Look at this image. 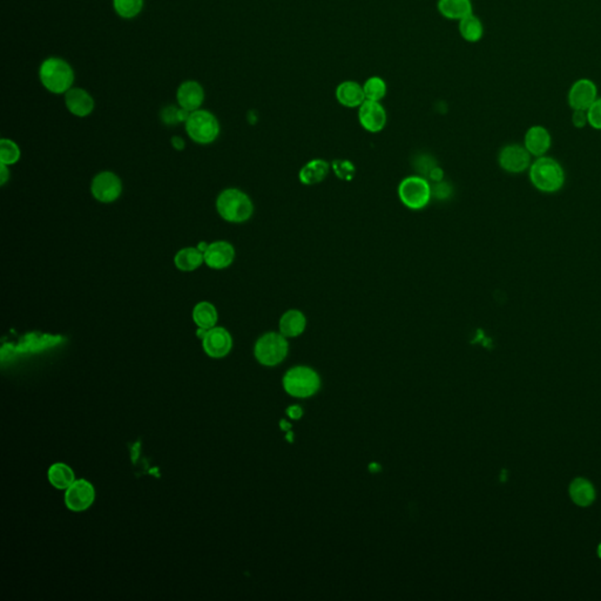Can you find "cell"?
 I'll use <instances>...</instances> for the list:
<instances>
[{
    "label": "cell",
    "mask_w": 601,
    "mask_h": 601,
    "mask_svg": "<svg viewBox=\"0 0 601 601\" xmlns=\"http://www.w3.org/2000/svg\"><path fill=\"white\" fill-rule=\"evenodd\" d=\"M40 83L52 94H65L75 81V72L68 60L60 57H48L40 63L38 71Z\"/></svg>",
    "instance_id": "1"
},
{
    "label": "cell",
    "mask_w": 601,
    "mask_h": 601,
    "mask_svg": "<svg viewBox=\"0 0 601 601\" xmlns=\"http://www.w3.org/2000/svg\"><path fill=\"white\" fill-rule=\"evenodd\" d=\"M216 210L225 221L243 223L253 216L254 203L249 195L241 190L228 188L218 195Z\"/></svg>",
    "instance_id": "2"
},
{
    "label": "cell",
    "mask_w": 601,
    "mask_h": 601,
    "mask_svg": "<svg viewBox=\"0 0 601 601\" xmlns=\"http://www.w3.org/2000/svg\"><path fill=\"white\" fill-rule=\"evenodd\" d=\"M400 203L410 210H423L432 200V183L420 174L409 175L397 187Z\"/></svg>",
    "instance_id": "3"
},
{
    "label": "cell",
    "mask_w": 601,
    "mask_h": 601,
    "mask_svg": "<svg viewBox=\"0 0 601 601\" xmlns=\"http://www.w3.org/2000/svg\"><path fill=\"white\" fill-rule=\"evenodd\" d=\"M289 342L280 332L263 334L254 347V355L258 363L265 367H275L288 356Z\"/></svg>",
    "instance_id": "4"
},
{
    "label": "cell",
    "mask_w": 601,
    "mask_h": 601,
    "mask_svg": "<svg viewBox=\"0 0 601 601\" xmlns=\"http://www.w3.org/2000/svg\"><path fill=\"white\" fill-rule=\"evenodd\" d=\"M320 387V378L314 369L298 365L289 369L283 377V388L287 394L296 398H308L315 395Z\"/></svg>",
    "instance_id": "5"
},
{
    "label": "cell",
    "mask_w": 601,
    "mask_h": 601,
    "mask_svg": "<svg viewBox=\"0 0 601 601\" xmlns=\"http://www.w3.org/2000/svg\"><path fill=\"white\" fill-rule=\"evenodd\" d=\"M530 178L536 188L545 193H554L562 188L565 175L556 160L540 158L531 167Z\"/></svg>",
    "instance_id": "6"
},
{
    "label": "cell",
    "mask_w": 601,
    "mask_h": 601,
    "mask_svg": "<svg viewBox=\"0 0 601 601\" xmlns=\"http://www.w3.org/2000/svg\"><path fill=\"white\" fill-rule=\"evenodd\" d=\"M187 134L195 143L201 145H208L218 139L220 134V123L213 113L206 110L190 113L188 119L185 123Z\"/></svg>",
    "instance_id": "7"
},
{
    "label": "cell",
    "mask_w": 601,
    "mask_h": 601,
    "mask_svg": "<svg viewBox=\"0 0 601 601\" xmlns=\"http://www.w3.org/2000/svg\"><path fill=\"white\" fill-rule=\"evenodd\" d=\"M91 193L95 200L103 203H112L116 201L123 193V182L112 172H101L92 181Z\"/></svg>",
    "instance_id": "8"
},
{
    "label": "cell",
    "mask_w": 601,
    "mask_h": 601,
    "mask_svg": "<svg viewBox=\"0 0 601 601\" xmlns=\"http://www.w3.org/2000/svg\"><path fill=\"white\" fill-rule=\"evenodd\" d=\"M357 110L358 123L364 131L376 134L383 131L387 126L388 113L382 103L365 100Z\"/></svg>",
    "instance_id": "9"
},
{
    "label": "cell",
    "mask_w": 601,
    "mask_h": 601,
    "mask_svg": "<svg viewBox=\"0 0 601 601\" xmlns=\"http://www.w3.org/2000/svg\"><path fill=\"white\" fill-rule=\"evenodd\" d=\"M201 338L203 350L212 358L227 356L233 347V338L230 336V332L221 327L203 330Z\"/></svg>",
    "instance_id": "10"
},
{
    "label": "cell",
    "mask_w": 601,
    "mask_h": 601,
    "mask_svg": "<svg viewBox=\"0 0 601 601\" xmlns=\"http://www.w3.org/2000/svg\"><path fill=\"white\" fill-rule=\"evenodd\" d=\"M95 490L91 482L85 479L75 480L65 493V504L71 511L81 512L88 510L94 502Z\"/></svg>",
    "instance_id": "11"
},
{
    "label": "cell",
    "mask_w": 601,
    "mask_h": 601,
    "mask_svg": "<svg viewBox=\"0 0 601 601\" xmlns=\"http://www.w3.org/2000/svg\"><path fill=\"white\" fill-rule=\"evenodd\" d=\"M205 98H206L205 88L196 80H186L180 83L176 90V101L179 107H181L190 113L200 110Z\"/></svg>",
    "instance_id": "12"
},
{
    "label": "cell",
    "mask_w": 601,
    "mask_h": 601,
    "mask_svg": "<svg viewBox=\"0 0 601 601\" xmlns=\"http://www.w3.org/2000/svg\"><path fill=\"white\" fill-rule=\"evenodd\" d=\"M203 258L205 263L212 269H225L235 260V248L230 242H213L207 245Z\"/></svg>",
    "instance_id": "13"
},
{
    "label": "cell",
    "mask_w": 601,
    "mask_h": 601,
    "mask_svg": "<svg viewBox=\"0 0 601 601\" xmlns=\"http://www.w3.org/2000/svg\"><path fill=\"white\" fill-rule=\"evenodd\" d=\"M63 95H65V106L74 116L86 118L94 111V98L85 88L73 86Z\"/></svg>",
    "instance_id": "14"
},
{
    "label": "cell",
    "mask_w": 601,
    "mask_h": 601,
    "mask_svg": "<svg viewBox=\"0 0 601 601\" xmlns=\"http://www.w3.org/2000/svg\"><path fill=\"white\" fill-rule=\"evenodd\" d=\"M499 165L509 173H522L530 165V153L519 145H509L499 153Z\"/></svg>",
    "instance_id": "15"
},
{
    "label": "cell",
    "mask_w": 601,
    "mask_h": 601,
    "mask_svg": "<svg viewBox=\"0 0 601 601\" xmlns=\"http://www.w3.org/2000/svg\"><path fill=\"white\" fill-rule=\"evenodd\" d=\"M597 86L592 80H578L569 92V103L573 110L587 111L597 100Z\"/></svg>",
    "instance_id": "16"
},
{
    "label": "cell",
    "mask_w": 601,
    "mask_h": 601,
    "mask_svg": "<svg viewBox=\"0 0 601 601\" xmlns=\"http://www.w3.org/2000/svg\"><path fill=\"white\" fill-rule=\"evenodd\" d=\"M332 172V163L325 159H313L300 167L298 180L303 186H317L328 178Z\"/></svg>",
    "instance_id": "17"
},
{
    "label": "cell",
    "mask_w": 601,
    "mask_h": 601,
    "mask_svg": "<svg viewBox=\"0 0 601 601\" xmlns=\"http://www.w3.org/2000/svg\"><path fill=\"white\" fill-rule=\"evenodd\" d=\"M308 325V318L300 309L285 310L278 320V332L287 338H296L303 335Z\"/></svg>",
    "instance_id": "18"
},
{
    "label": "cell",
    "mask_w": 601,
    "mask_h": 601,
    "mask_svg": "<svg viewBox=\"0 0 601 601\" xmlns=\"http://www.w3.org/2000/svg\"><path fill=\"white\" fill-rule=\"evenodd\" d=\"M335 96L337 103L345 108H358L365 101L363 85L354 80H345L338 83Z\"/></svg>",
    "instance_id": "19"
},
{
    "label": "cell",
    "mask_w": 601,
    "mask_h": 601,
    "mask_svg": "<svg viewBox=\"0 0 601 601\" xmlns=\"http://www.w3.org/2000/svg\"><path fill=\"white\" fill-rule=\"evenodd\" d=\"M551 147V135L542 126L531 127L525 135V148L530 154L542 156Z\"/></svg>",
    "instance_id": "20"
},
{
    "label": "cell",
    "mask_w": 601,
    "mask_h": 601,
    "mask_svg": "<svg viewBox=\"0 0 601 601\" xmlns=\"http://www.w3.org/2000/svg\"><path fill=\"white\" fill-rule=\"evenodd\" d=\"M437 10L445 19L457 21L473 13L471 0H438Z\"/></svg>",
    "instance_id": "21"
},
{
    "label": "cell",
    "mask_w": 601,
    "mask_h": 601,
    "mask_svg": "<svg viewBox=\"0 0 601 601\" xmlns=\"http://www.w3.org/2000/svg\"><path fill=\"white\" fill-rule=\"evenodd\" d=\"M570 497L579 507H589L595 499V490L587 479H574L570 485Z\"/></svg>",
    "instance_id": "22"
},
{
    "label": "cell",
    "mask_w": 601,
    "mask_h": 601,
    "mask_svg": "<svg viewBox=\"0 0 601 601\" xmlns=\"http://www.w3.org/2000/svg\"><path fill=\"white\" fill-rule=\"evenodd\" d=\"M205 262L203 253L198 248L188 247L179 250L174 257L175 267L181 272H193Z\"/></svg>",
    "instance_id": "23"
},
{
    "label": "cell",
    "mask_w": 601,
    "mask_h": 601,
    "mask_svg": "<svg viewBox=\"0 0 601 601\" xmlns=\"http://www.w3.org/2000/svg\"><path fill=\"white\" fill-rule=\"evenodd\" d=\"M218 310L210 302H200L193 309V320L202 330H210L218 323Z\"/></svg>",
    "instance_id": "24"
},
{
    "label": "cell",
    "mask_w": 601,
    "mask_h": 601,
    "mask_svg": "<svg viewBox=\"0 0 601 601\" xmlns=\"http://www.w3.org/2000/svg\"><path fill=\"white\" fill-rule=\"evenodd\" d=\"M48 480L59 490H68L75 482V475L71 467L63 463L53 464L48 469Z\"/></svg>",
    "instance_id": "25"
},
{
    "label": "cell",
    "mask_w": 601,
    "mask_h": 601,
    "mask_svg": "<svg viewBox=\"0 0 601 601\" xmlns=\"http://www.w3.org/2000/svg\"><path fill=\"white\" fill-rule=\"evenodd\" d=\"M459 33L467 43H478L484 36V26L482 20L473 13L459 20Z\"/></svg>",
    "instance_id": "26"
},
{
    "label": "cell",
    "mask_w": 601,
    "mask_h": 601,
    "mask_svg": "<svg viewBox=\"0 0 601 601\" xmlns=\"http://www.w3.org/2000/svg\"><path fill=\"white\" fill-rule=\"evenodd\" d=\"M363 91L365 100L380 103L388 93V85L383 78L378 75H372L363 83Z\"/></svg>",
    "instance_id": "27"
},
{
    "label": "cell",
    "mask_w": 601,
    "mask_h": 601,
    "mask_svg": "<svg viewBox=\"0 0 601 601\" xmlns=\"http://www.w3.org/2000/svg\"><path fill=\"white\" fill-rule=\"evenodd\" d=\"M145 0H113L115 13L123 19H134L143 12Z\"/></svg>",
    "instance_id": "28"
},
{
    "label": "cell",
    "mask_w": 601,
    "mask_h": 601,
    "mask_svg": "<svg viewBox=\"0 0 601 601\" xmlns=\"http://www.w3.org/2000/svg\"><path fill=\"white\" fill-rule=\"evenodd\" d=\"M20 148L14 141L10 139H1L0 141V163L6 166L14 165L20 159Z\"/></svg>",
    "instance_id": "29"
},
{
    "label": "cell",
    "mask_w": 601,
    "mask_h": 601,
    "mask_svg": "<svg viewBox=\"0 0 601 601\" xmlns=\"http://www.w3.org/2000/svg\"><path fill=\"white\" fill-rule=\"evenodd\" d=\"M332 170L334 172V174L336 175L337 178L342 180V181H350L355 176V173H356L355 165L352 161L343 160V159H338V160L332 161Z\"/></svg>",
    "instance_id": "30"
},
{
    "label": "cell",
    "mask_w": 601,
    "mask_h": 601,
    "mask_svg": "<svg viewBox=\"0 0 601 601\" xmlns=\"http://www.w3.org/2000/svg\"><path fill=\"white\" fill-rule=\"evenodd\" d=\"M436 166H438V165H437L435 159L432 158L431 155H420V156H417V159H416V172H417V174L425 176V178L431 172L432 168H435Z\"/></svg>",
    "instance_id": "31"
},
{
    "label": "cell",
    "mask_w": 601,
    "mask_h": 601,
    "mask_svg": "<svg viewBox=\"0 0 601 601\" xmlns=\"http://www.w3.org/2000/svg\"><path fill=\"white\" fill-rule=\"evenodd\" d=\"M454 194V188L450 185V182H447L445 180L440 182L432 183V198L439 200V201H445Z\"/></svg>",
    "instance_id": "32"
},
{
    "label": "cell",
    "mask_w": 601,
    "mask_h": 601,
    "mask_svg": "<svg viewBox=\"0 0 601 601\" xmlns=\"http://www.w3.org/2000/svg\"><path fill=\"white\" fill-rule=\"evenodd\" d=\"M589 123L595 130H601V99H597L587 110Z\"/></svg>",
    "instance_id": "33"
},
{
    "label": "cell",
    "mask_w": 601,
    "mask_h": 601,
    "mask_svg": "<svg viewBox=\"0 0 601 601\" xmlns=\"http://www.w3.org/2000/svg\"><path fill=\"white\" fill-rule=\"evenodd\" d=\"M572 123L577 128H582L586 126V123H589V118H587V111H582V110H574L573 115H572Z\"/></svg>",
    "instance_id": "34"
},
{
    "label": "cell",
    "mask_w": 601,
    "mask_h": 601,
    "mask_svg": "<svg viewBox=\"0 0 601 601\" xmlns=\"http://www.w3.org/2000/svg\"><path fill=\"white\" fill-rule=\"evenodd\" d=\"M444 176V170L440 168L439 166H436L435 168H432L431 172L427 174V180L431 182V183H436V182L443 181Z\"/></svg>",
    "instance_id": "35"
},
{
    "label": "cell",
    "mask_w": 601,
    "mask_h": 601,
    "mask_svg": "<svg viewBox=\"0 0 601 601\" xmlns=\"http://www.w3.org/2000/svg\"><path fill=\"white\" fill-rule=\"evenodd\" d=\"M287 414L292 420H300L303 415V411L298 405H292L287 409Z\"/></svg>",
    "instance_id": "36"
},
{
    "label": "cell",
    "mask_w": 601,
    "mask_h": 601,
    "mask_svg": "<svg viewBox=\"0 0 601 601\" xmlns=\"http://www.w3.org/2000/svg\"><path fill=\"white\" fill-rule=\"evenodd\" d=\"M8 179H10V170H8V166L4 165V163H1V170H0V180H1V185L4 186L5 183L8 182Z\"/></svg>",
    "instance_id": "37"
},
{
    "label": "cell",
    "mask_w": 601,
    "mask_h": 601,
    "mask_svg": "<svg viewBox=\"0 0 601 601\" xmlns=\"http://www.w3.org/2000/svg\"><path fill=\"white\" fill-rule=\"evenodd\" d=\"M172 143H173V146H174L176 150H182L183 146H185L183 140H182L181 138H179V136H174V138L172 139Z\"/></svg>",
    "instance_id": "38"
},
{
    "label": "cell",
    "mask_w": 601,
    "mask_h": 601,
    "mask_svg": "<svg viewBox=\"0 0 601 601\" xmlns=\"http://www.w3.org/2000/svg\"><path fill=\"white\" fill-rule=\"evenodd\" d=\"M281 427L282 429H283V430H285V431L288 432L289 429L292 427V425H290L288 422H285V420H281Z\"/></svg>",
    "instance_id": "39"
}]
</instances>
